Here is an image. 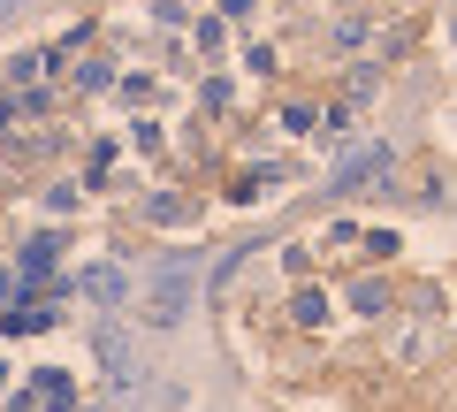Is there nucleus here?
Wrapping results in <instances>:
<instances>
[{"label": "nucleus", "mask_w": 457, "mask_h": 412, "mask_svg": "<svg viewBox=\"0 0 457 412\" xmlns=\"http://www.w3.org/2000/svg\"><path fill=\"white\" fill-rule=\"evenodd\" d=\"M191 298H198V267H191V260H161V267H153L145 321H153V329H176V321L191 314Z\"/></svg>", "instance_id": "nucleus-1"}, {"label": "nucleus", "mask_w": 457, "mask_h": 412, "mask_svg": "<svg viewBox=\"0 0 457 412\" xmlns=\"http://www.w3.org/2000/svg\"><path fill=\"white\" fill-rule=\"evenodd\" d=\"M92 351H99V366H107V390H114V397H137V390H145L137 344H130L122 329H99V336H92Z\"/></svg>", "instance_id": "nucleus-2"}, {"label": "nucleus", "mask_w": 457, "mask_h": 412, "mask_svg": "<svg viewBox=\"0 0 457 412\" xmlns=\"http://www.w3.org/2000/svg\"><path fill=\"white\" fill-rule=\"evenodd\" d=\"M16 412H77V382L46 366V374H31V397H16Z\"/></svg>", "instance_id": "nucleus-3"}, {"label": "nucleus", "mask_w": 457, "mask_h": 412, "mask_svg": "<svg viewBox=\"0 0 457 412\" xmlns=\"http://www.w3.org/2000/svg\"><path fill=\"white\" fill-rule=\"evenodd\" d=\"M84 298H92V306H122V298H130V275H122V267H84Z\"/></svg>", "instance_id": "nucleus-4"}, {"label": "nucleus", "mask_w": 457, "mask_h": 412, "mask_svg": "<svg viewBox=\"0 0 457 412\" xmlns=\"http://www.w3.org/2000/svg\"><path fill=\"white\" fill-rule=\"evenodd\" d=\"M46 267H54V237H38V245H23V275H31V282H46Z\"/></svg>", "instance_id": "nucleus-5"}, {"label": "nucleus", "mask_w": 457, "mask_h": 412, "mask_svg": "<svg viewBox=\"0 0 457 412\" xmlns=\"http://www.w3.org/2000/svg\"><path fill=\"white\" fill-rule=\"evenodd\" d=\"M351 306H359V314H381V306H389V290H381V282H359V290H351Z\"/></svg>", "instance_id": "nucleus-6"}, {"label": "nucleus", "mask_w": 457, "mask_h": 412, "mask_svg": "<svg viewBox=\"0 0 457 412\" xmlns=\"http://www.w3.org/2000/svg\"><path fill=\"white\" fill-rule=\"evenodd\" d=\"M366 31H374L366 16H343V23H336V46H366Z\"/></svg>", "instance_id": "nucleus-7"}, {"label": "nucleus", "mask_w": 457, "mask_h": 412, "mask_svg": "<svg viewBox=\"0 0 457 412\" xmlns=\"http://www.w3.org/2000/svg\"><path fill=\"white\" fill-rule=\"evenodd\" d=\"M297 321H305V329H312V321H328V298L320 290H297Z\"/></svg>", "instance_id": "nucleus-8"}, {"label": "nucleus", "mask_w": 457, "mask_h": 412, "mask_svg": "<svg viewBox=\"0 0 457 412\" xmlns=\"http://www.w3.org/2000/svg\"><path fill=\"white\" fill-rule=\"evenodd\" d=\"M38 69H46V54H16V62H8V77H16V84H31Z\"/></svg>", "instance_id": "nucleus-9"}, {"label": "nucleus", "mask_w": 457, "mask_h": 412, "mask_svg": "<svg viewBox=\"0 0 457 412\" xmlns=\"http://www.w3.org/2000/svg\"><path fill=\"white\" fill-rule=\"evenodd\" d=\"M16 8H31V0H0V23H8V16H16Z\"/></svg>", "instance_id": "nucleus-10"}, {"label": "nucleus", "mask_w": 457, "mask_h": 412, "mask_svg": "<svg viewBox=\"0 0 457 412\" xmlns=\"http://www.w3.org/2000/svg\"><path fill=\"white\" fill-rule=\"evenodd\" d=\"M8 290H16V275H8V267H0V298H8Z\"/></svg>", "instance_id": "nucleus-11"}, {"label": "nucleus", "mask_w": 457, "mask_h": 412, "mask_svg": "<svg viewBox=\"0 0 457 412\" xmlns=\"http://www.w3.org/2000/svg\"><path fill=\"white\" fill-rule=\"evenodd\" d=\"M0 130H8V99H0Z\"/></svg>", "instance_id": "nucleus-12"}]
</instances>
